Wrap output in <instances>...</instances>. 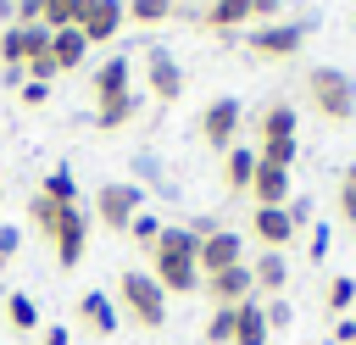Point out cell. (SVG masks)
I'll return each mask as SVG.
<instances>
[{"label":"cell","mask_w":356,"mask_h":345,"mask_svg":"<svg viewBox=\"0 0 356 345\" xmlns=\"http://www.w3.org/2000/svg\"><path fill=\"white\" fill-rule=\"evenodd\" d=\"M150 256V278L167 289V295H189L200 289V267H195V234L189 228H161V239L145 250Z\"/></svg>","instance_id":"1"},{"label":"cell","mask_w":356,"mask_h":345,"mask_svg":"<svg viewBox=\"0 0 356 345\" xmlns=\"http://www.w3.org/2000/svg\"><path fill=\"white\" fill-rule=\"evenodd\" d=\"M306 100H312V111H317L323 122H350V117H356V78H350L345 67L323 61V67L306 72Z\"/></svg>","instance_id":"2"},{"label":"cell","mask_w":356,"mask_h":345,"mask_svg":"<svg viewBox=\"0 0 356 345\" xmlns=\"http://www.w3.org/2000/svg\"><path fill=\"white\" fill-rule=\"evenodd\" d=\"M117 306H122V317H134L139 328H161L167 323V289L145 273V267H122V278H117Z\"/></svg>","instance_id":"3"},{"label":"cell","mask_w":356,"mask_h":345,"mask_svg":"<svg viewBox=\"0 0 356 345\" xmlns=\"http://www.w3.org/2000/svg\"><path fill=\"white\" fill-rule=\"evenodd\" d=\"M300 45H306V22H289V17L245 28V50L256 61H289V56H300Z\"/></svg>","instance_id":"4"},{"label":"cell","mask_w":356,"mask_h":345,"mask_svg":"<svg viewBox=\"0 0 356 345\" xmlns=\"http://www.w3.org/2000/svg\"><path fill=\"white\" fill-rule=\"evenodd\" d=\"M44 239H50V250H56V262H61V267H78V262H83V250H89V211L61 206Z\"/></svg>","instance_id":"5"},{"label":"cell","mask_w":356,"mask_h":345,"mask_svg":"<svg viewBox=\"0 0 356 345\" xmlns=\"http://www.w3.org/2000/svg\"><path fill=\"white\" fill-rule=\"evenodd\" d=\"M239 128H245V106L234 95H217L206 111H200V139L211 150H234L239 145Z\"/></svg>","instance_id":"6"},{"label":"cell","mask_w":356,"mask_h":345,"mask_svg":"<svg viewBox=\"0 0 356 345\" xmlns=\"http://www.w3.org/2000/svg\"><path fill=\"white\" fill-rule=\"evenodd\" d=\"M145 206H139V184H100L95 189V223L100 228H122L128 234V223L139 217Z\"/></svg>","instance_id":"7"},{"label":"cell","mask_w":356,"mask_h":345,"mask_svg":"<svg viewBox=\"0 0 356 345\" xmlns=\"http://www.w3.org/2000/svg\"><path fill=\"white\" fill-rule=\"evenodd\" d=\"M239 262H245V239H239L234 228H217V234L195 239V267H200V278H211V273H222V267H239Z\"/></svg>","instance_id":"8"},{"label":"cell","mask_w":356,"mask_h":345,"mask_svg":"<svg viewBox=\"0 0 356 345\" xmlns=\"http://www.w3.org/2000/svg\"><path fill=\"white\" fill-rule=\"evenodd\" d=\"M44 50H50V28H44V22H33V28H17V22L0 28V67H17V72H22V67H28L33 56H44Z\"/></svg>","instance_id":"9"},{"label":"cell","mask_w":356,"mask_h":345,"mask_svg":"<svg viewBox=\"0 0 356 345\" xmlns=\"http://www.w3.org/2000/svg\"><path fill=\"white\" fill-rule=\"evenodd\" d=\"M145 83L161 106H172L184 95V67L172 61V50H145Z\"/></svg>","instance_id":"10"},{"label":"cell","mask_w":356,"mask_h":345,"mask_svg":"<svg viewBox=\"0 0 356 345\" xmlns=\"http://www.w3.org/2000/svg\"><path fill=\"white\" fill-rule=\"evenodd\" d=\"M200 289H206V300H211V306H239V300H250V295H256V284H250V262H239V267H222V273L200 278Z\"/></svg>","instance_id":"11"},{"label":"cell","mask_w":356,"mask_h":345,"mask_svg":"<svg viewBox=\"0 0 356 345\" xmlns=\"http://www.w3.org/2000/svg\"><path fill=\"white\" fill-rule=\"evenodd\" d=\"M250 234L261 239V250H284L300 228L289 223V206H256V211H250Z\"/></svg>","instance_id":"12"},{"label":"cell","mask_w":356,"mask_h":345,"mask_svg":"<svg viewBox=\"0 0 356 345\" xmlns=\"http://www.w3.org/2000/svg\"><path fill=\"white\" fill-rule=\"evenodd\" d=\"M256 145H295V106L289 100H267L256 111Z\"/></svg>","instance_id":"13"},{"label":"cell","mask_w":356,"mask_h":345,"mask_svg":"<svg viewBox=\"0 0 356 345\" xmlns=\"http://www.w3.org/2000/svg\"><path fill=\"white\" fill-rule=\"evenodd\" d=\"M245 195H250L256 206H289V167H273V161L256 156V178H250Z\"/></svg>","instance_id":"14"},{"label":"cell","mask_w":356,"mask_h":345,"mask_svg":"<svg viewBox=\"0 0 356 345\" xmlns=\"http://www.w3.org/2000/svg\"><path fill=\"white\" fill-rule=\"evenodd\" d=\"M78 323H83L89 334H100V339L117 334V300H111L106 289H83V295H78Z\"/></svg>","instance_id":"15"},{"label":"cell","mask_w":356,"mask_h":345,"mask_svg":"<svg viewBox=\"0 0 356 345\" xmlns=\"http://www.w3.org/2000/svg\"><path fill=\"white\" fill-rule=\"evenodd\" d=\"M195 22H200V28H211V33L250 28V0H211V6H200V11H195Z\"/></svg>","instance_id":"16"},{"label":"cell","mask_w":356,"mask_h":345,"mask_svg":"<svg viewBox=\"0 0 356 345\" xmlns=\"http://www.w3.org/2000/svg\"><path fill=\"white\" fill-rule=\"evenodd\" d=\"M122 22H128V6H122V0H100V6L83 17V39H89V45H111Z\"/></svg>","instance_id":"17"},{"label":"cell","mask_w":356,"mask_h":345,"mask_svg":"<svg viewBox=\"0 0 356 345\" xmlns=\"http://www.w3.org/2000/svg\"><path fill=\"white\" fill-rule=\"evenodd\" d=\"M134 111H139V95H134V89H122V95H100V100H95V128L117 134V128L134 122Z\"/></svg>","instance_id":"18"},{"label":"cell","mask_w":356,"mask_h":345,"mask_svg":"<svg viewBox=\"0 0 356 345\" xmlns=\"http://www.w3.org/2000/svg\"><path fill=\"white\" fill-rule=\"evenodd\" d=\"M250 284H256V295H284V284H289L284 250H261V256L250 262Z\"/></svg>","instance_id":"19"},{"label":"cell","mask_w":356,"mask_h":345,"mask_svg":"<svg viewBox=\"0 0 356 345\" xmlns=\"http://www.w3.org/2000/svg\"><path fill=\"white\" fill-rule=\"evenodd\" d=\"M250 178H256V150H250V145L222 150V189H228V195H245Z\"/></svg>","instance_id":"20"},{"label":"cell","mask_w":356,"mask_h":345,"mask_svg":"<svg viewBox=\"0 0 356 345\" xmlns=\"http://www.w3.org/2000/svg\"><path fill=\"white\" fill-rule=\"evenodd\" d=\"M83 56H89V39H83V28H56V33H50V61H56L61 72L83 67Z\"/></svg>","instance_id":"21"},{"label":"cell","mask_w":356,"mask_h":345,"mask_svg":"<svg viewBox=\"0 0 356 345\" xmlns=\"http://www.w3.org/2000/svg\"><path fill=\"white\" fill-rule=\"evenodd\" d=\"M267 317H261V300H239L234 306V345H267Z\"/></svg>","instance_id":"22"},{"label":"cell","mask_w":356,"mask_h":345,"mask_svg":"<svg viewBox=\"0 0 356 345\" xmlns=\"http://www.w3.org/2000/svg\"><path fill=\"white\" fill-rule=\"evenodd\" d=\"M122 89H134V61L128 56H106L95 67V100L100 95H122Z\"/></svg>","instance_id":"23"},{"label":"cell","mask_w":356,"mask_h":345,"mask_svg":"<svg viewBox=\"0 0 356 345\" xmlns=\"http://www.w3.org/2000/svg\"><path fill=\"white\" fill-rule=\"evenodd\" d=\"M100 0H44V28H83V17L95 11Z\"/></svg>","instance_id":"24"},{"label":"cell","mask_w":356,"mask_h":345,"mask_svg":"<svg viewBox=\"0 0 356 345\" xmlns=\"http://www.w3.org/2000/svg\"><path fill=\"white\" fill-rule=\"evenodd\" d=\"M39 195H44V200H56V206H78V178H72V167H50Z\"/></svg>","instance_id":"25"},{"label":"cell","mask_w":356,"mask_h":345,"mask_svg":"<svg viewBox=\"0 0 356 345\" xmlns=\"http://www.w3.org/2000/svg\"><path fill=\"white\" fill-rule=\"evenodd\" d=\"M323 306H328L334 317H345V312L356 306V278H345V273H334V278L323 284Z\"/></svg>","instance_id":"26"},{"label":"cell","mask_w":356,"mask_h":345,"mask_svg":"<svg viewBox=\"0 0 356 345\" xmlns=\"http://www.w3.org/2000/svg\"><path fill=\"white\" fill-rule=\"evenodd\" d=\"M6 323H11L17 334H33V328H39V306H33V295H22V289L6 295Z\"/></svg>","instance_id":"27"},{"label":"cell","mask_w":356,"mask_h":345,"mask_svg":"<svg viewBox=\"0 0 356 345\" xmlns=\"http://www.w3.org/2000/svg\"><path fill=\"white\" fill-rule=\"evenodd\" d=\"M334 211H339V223H350L356 228V161L339 172V184H334Z\"/></svg>","instance_id":"28"},{"label":"cell","mask_w":356,"mask_h":345,"mask_svg":"<svg viewBox=\"0 0 356 345\" xmlns=\"http://www.w3.org/2000/svg\"><path fill=\"white\" fill-rule=\"evenodd\" d=\"M122 6H128V22H139V28H156V22L172 17L167 0H122Z\"/></svg>","instance_id":"29"},{"label":"cell","mask_w":356,"mask_h":345,"mask_svg":"<svg viewBox=\"0 0 356 345\" xmlns=\"http://www.w3.org/2000/svg\"><path fill=\"white\" fill-rule=\"evenodd\" d=\"M161 228H167V223H161L156 211H139V217L128 223V234H134V245H139V250H150V245L161 239Z\"/></svg>","instance_id":"30"},{"label":"cell","mask_w":356,"mask_h":345,"mask_svg":"<svg viewBox=\"0 0 356 345\" xmlns=\"http://www.w3.org/2000/svg\"><path fill=\"white\" fill-rule=\"evenodd\" d=\"M56 211H61L56 200H44V195H33V200H28V223H33V234H50V223H56Z\"/></svg>","instance_id":"31"},{"label":"cell","mask_w":356,"mask_h":345,"mask_svg":"<svg viewBox=\"0 0 356 345\" xmlns=\"http://www.w3.org/2000/svg\"><path fill=\"white\" fill-rule=\"evenodd\" d=\"M22 72H28V78H33V83H50V78H56V72H61V67H56V61H50V50H44V56H33V61H28V67H22Z\"/></svg>","instance_id":"32"},{"label":"cell","mask_w":356,"mask_h":345,"mask_svg":"<svg viewBox=\"0 0 356 345\" xmlns=\"http://www.w3.org/2000/svg\"><path fill=\"white\" fill-rule=\"evenodd\" d=\"M261 317H267V328H289V300H284V295H273V300L261 306Z\"/></svg>","instance_id":"33"},{"label":"cell","mask_w":356,"mask_h":345,"mask_svg":"<svg viewBox=\"0 0 356 345\" xmlns=\"http://www.w3.org/2000/svg\"><path fill=\"white\" fill-rule=\"evenodd\" d=\"M284 0H250V22H278Z\"/></svg>","instance_id":"34"},{"label":"cell","mask_w":356,"mask_h":345,"mask_svg":"<svg viewBox=\"0 0 356 345\" xmlns=\"http://www.w3.org/2000/svg\"><path fill=\"white\" fill-rule=\"evenodd\" d=\"M17 100H22V106H44V100H50V83H33V78H28Z\"/></svg>","instance_id":"35"},{"label":"cell","mask_w":356,"mask_h":345,"mask_svg":"<svg viewBox=\"0 0 356 345\" xmlns=\"http://www.w3.org/2000/svg\"><path fill=\"white\" fill-rule=\"evenodd\" d=\"M289 223H295V228H306V223H312V200H306V195H295V200H289Z\"/></svg>","instance_id":"36"},{"label":"cell","mask_w":356,"mask_h":345,"mask_svg":"<svg viewBox=\"0 0 356 345\" xmlns=\"http://www.w3.org/2000/svg\"><path fill=\"white\" fill-rule=\"evenodd\" d=\"M334 345H356V317H345V323H334Z\"/></svg>","instance_id":"37"},{"label":"cell","mask_w":356,"mask_h":345,"mask_svg":"<svg viewBox=\"0 0 356 345\" xmlns=\"http://www.w3.org/2000/svg\"><path fill=\"white\" fill-rule=\"evenodd\" d=\"M17 256V228H0V267Z\"/></svg>","instance_id":"38"},{"label":"cell","mask_w":356,"mask_h":345,"mask_svg":"<svg viewBox=\"0 0 356 345\" xmlns=\"http://www.w3.org/2000/svg\"><path fill=\"white\" fill-rule=\"evenodd\" d=\"M44 345H67V328L56 323V328H44Z\"/></svg>","instance_id":"39"},{"label":"cell","mask_w":356,"mask_h":345,"mask_svg":"<svg viewBox=\"0 0 356 345\" xmlns=\"http://www.w3.org/2000/svg\"><path fill=\"white\" fill-rule=\"evenodd\" d=\"M11 6H17V0H0V28H11Z\"/></svg>","instance_id":"40"},{"label":"cell","mask_w":356,"mask_h":345,"mask_svg":"<svg viewBox=\"0 0 356 345\" xmlns=\"http://www.w3.org/2000/svg\"><path fill=\"white\" fill-rule=\"evenodd\" d=\"M167 6H184V0H167Z\"/></svg>","instance_id":"41"}]
</instances>
